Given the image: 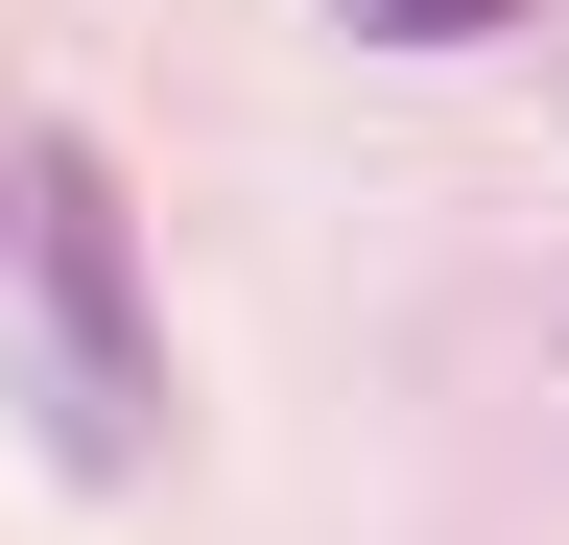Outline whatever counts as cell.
Wrapping results in <instances>:
<instances>
[{
	"instance_id": "cell-3",
	"label": "cell",
	"mask_w": 569,
	"mask_h": 545,
	"mask_svg": "<svg viewBox=\"0 0 569 545\" xmlns=\"http://www.w3.org/2000/svg\"><path fill=\"white\" fill-rule=\"evenodd\" d=\"M0 214H24V190H0Z\"/></svg>"
},
{
	"instance_id": "cell-2",
	"label": "cell",
	"mask_w": 569,
	"mask_h": 545,
	"mask_svg": "<svg viewBox=\"0 0 569 545\" xmlns=\"http://www.w3.org/2000/svg\"><path fill=\"white\" fill-rule=\"evenodd\" d=\"M332 24H380V48H498L522 0H332Z\"/></svg>"
},
{
	"instance_id": "cell-1",
	"label": "cell",
	"mask_w": 569,
	"mask_h": 545,
	"mask_svg": "<svg viewBox=\"0 0 569 545\" xmlns=\"http://www.w3.org/2000/svg\"><path fill=\"white\" fill-rule=\"evenodd\" d=\"M24 309H48V427L71 474H142L167 451V309H142V214H119V166L96 143H24Z\"/></svg>"
}]
</instances>
